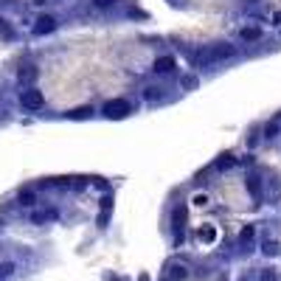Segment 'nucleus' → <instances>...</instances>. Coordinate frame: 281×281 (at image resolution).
Listing matches in <instances>:
<instances>
[{
    "label": "nucleus",
    "instance_id": "f257e3e1",
    "mask_svg": "<svg viewBox=\"0 0 281 281\" xmlns=\"http://www.w3.org/2000/svg\"><path fill=\"white\" fill-rule=\"evenodd\" d=\"M231 56H236V45H231V43H214V45H208L205 51H197V54H194V65L211 67V65L225 62V59H231Z\"/></svg>",
    "mask_w": 281,
    "mask_h": 281
},
{
    "label": "nucleus",
    "instance_id": "f03ea898",
    "mask_svg": "<svg viewBox=\"0 0 281 281\" xmlns=\"http://www.w3.org/2000/svg\"><path fill=\"white\" fill-rule=\"evenodd\" d=\"M20 104H22V110H28V112L43 110V107H45V96H43V90H37V87H25V90L20 93Z\"/></svg>",
    "mask_w": 281,
    "mask_h": 281
},
{
    "label": "nucleus",
    "instance_id": "7ed1b4c3",
    "mask_svg": "<svg viewBox=\"0 0 281 281\" xmlns=\"http://www.w3.org/2000/svg\"><path fill=\"white\" fill-rule=\"evenodd\" d=\"M101 112H104V118H115V121H118V118H127V115L132 112V104L124 101V99H115V101H107Z\"/></svg>",
    "mask_w": 281,
    "mask_h": 281
},
{
    "label": "nucleus",
    "instance_id": "20e7f679",
    "mask_svg": "<svg viewBox=\"0 0 281 281\" xmlns=\"http://www.w3.org/2000/svg\"><path fill=\"white\" fill-rule=\"evenodd\" d=\"M56 17H51V14H43V17H37V22H34V34L37 37H45V34H54L56 31Z\"/></svg>",
    "mask_w": 281,
    "mask_h": 281
},
{
    "label": "nucleus",
    "instance_id": "39448f33",
    "mask_svg": "<svg viewBox=\"0 0 281 281\" xmlns=\"http://www.w3.org/2000/svg\"><path fill=\"white\" fill-rule=\"evenodd\" d=\"M174 67H177V59H174V56H157L155 65H152V70L160 73V76H166V73H172Z\"/></svg>",
    "mask_w": 281,
    "mask_h": 281
},
{
    "label": "nucleus",
    "instance_id": "423d86ee",
    "mask_svg": "<svg viewBox=\"0 0 281 281\" xmlns=\"http://www.w3.org/2000/svg\"><path fill=\"white\" fill-rule=\"evenodd\" d=\"M245 186H247V191H250V197H253V200H261V177H259L256 172H250V174H247Z\"/></svg>",
    "mask_w": 281,
    "mask_h": 281
},
{
    "label": "nucleus",
    "instance_id": "0eeeda50",
    "mask_svg": "<svg viewBox=\"0 0 281 281\" xmlns=\"http://www.w3.org/2000/svg\"><path fill=\"white\" fill-rule=\"evenodd\" d=\"M259 37H261V28H259V25H245V28L239 31V40H242V43H256Z\"/></svg>",
    "mask_w": 281,
    "mask_h": 281
},
{
    "label": "nucleus",
    "instance_id": "6e6552de",
    "mask_svg": "<svg viewBox=\"0 0 281 281\" xmlns=\"http://www.w3.org/2000/svg\"><path fill=\"white\" fill-rule=\"evenodd\" d=\"M37 73H40V70H37L34 65H22L20 70H17V79H20L22 85H31L34 79H37Z\"/></svg>",
    "mask_w": 281,
    "mask_h": 281
},
{
    "label": "nucleus",
    "instance_id": "1a4fd4ad",
    "mask_svg": "<svg viewBox=\"0 0 281 281\" xmlns=\"http://www.w3.org/2000/svg\"><path fill=\"white\" fill-rule=\"evenodd\" d=\"M183 219H186V211L183 208H174V242H183Z\"/></svg>",
    "mask_w": 281,
    "mask_h": 281
},
{
    "label": "nucleus",
    "instance_id": "9d476101",
    "mask_svg": "<svg viewBox=\"0 0 281 281\" xmlns=\"http://www.w3.org/2000/svg\"><path fill=\"white\" fill-rule=\"evenodd\" d=\"M189 279V267H183V264H174L172 273H169V281H186Z\"/></svg>",
    "mask_w": 281,
    "mask_h": 281
},
{
    "label": "nucleus",
    "instance_id": "9b49d317",
    "mask_svg": "<svg viewBox=\"0 0 281 281\" xmlns=\"http://www.w3.org/2000/svg\"><path fill=\"white\" fill-rule=\"evenodd\" d=\"M253 236H256V228H253V225H245V228H242V234H239V242H242V245H250V242H253Z\"/></svg>",
    "mask_w": 281,
    "mask_h": 281
},
{
    "label": "nucleus",
    "instance_id": "f8f14e48",
    "mask_svg": "<svg viewBox=\"0 0 281 281\" xmlns=\"http://www.w3.org/2000/svg\"><path fill=\"white\" fill-rule=\"evenodd\" d=\"M144 99H146V101L163 99V87H146V90H144Z\"/></svg>",
    "mask_w": 281,
    "mask_h": 281
},
{
    "label": "nucleus",
    "instance_id": "ddd939ff",
    "mask_svg": "<svg viewBox=\"0 0 281 281\" xmlns=\"http://www.w3.org/2000/svg\"><path fill=\"white\" fill-rule=\"evenodd\" d=\"M34 202H37V197H34V191H20V205H25V208H31Z\"/></svg>",
    "mask_w": 281,
    "mask_h": 281
},
{
    "label": "nucleus",
    "instance_id": "4468645a",
    "mask_svg": "<svg viewBox=\"0 0 281 281\" xmlns=\"http://www.w3.org/2000/svg\"><path fill=\"white\" fill-rule=\"evenodd\" d=\"M87 115H93V107H79V110H73V112H70V118H76V121L87 118Z\"/></svg>",
    "mask_w": 281,
    "mask_h": 281
},
{
    "label": "nucleus",
    "instance_id": "2eb2a0df",
    "mask_svg": "<svg viewBox=\"0 0 281 281\" xmlns=\"http://www.w3.org/2000/svg\"><path fill=\"white\" fill-rule=\"evenodd\" d=\"M214 236H216V231H214L211 225H208V228H202V231H200V239H202V242H214Z\"/></svg>",
    "mask_w": 281,
    "mask_h": 281
},
{
    "label": "nucleus",
    "instance_id": "dca6fc26",
    "mask_svg": "<svg viewBox=\"0 0 281 281\" xmlns=\"http://www.w3.org/2000/svg\"><path fill=\"white\" fill-rule=\"evenodd\" d=\"M11 273H14V264H11V261H3V264H0V279H6Z\"/></svg>",
    "mask_w": 281,
    "mask_h": 281
},
{
    "label": "nucleus",
    "instance_id": "f3484780",
    "mask_svg": "<svg viewBox=\"0 0 281 281\" xmlns=\"http://www.w3.org/2000/svg\"><path fill=\"white\" fill-rule=\"evenodd\" d=\"M228 166H234V157L231 155H222L219 160H216V169H228Z\"/></svg>",
    "mask_w": 281,
    "mask_h": 281
},
{
    "label": "nucleus",
    "instance_id": "a211bd4d",
    "mask_svg": "<svg viewBox=\"0 0 281 281\" xmlns=\"http://www.w3.org/2000/svg\"><path fill=\"white\" fill-rule=\"evenodd\" d=\"M264 135H267V138H276V135H279V124H267V127H264Z\"/></svg>",
    "mask_w": 281,
    "mask_h": 281
},
{
    "label": "nucleus",
    "instance_id": "6ab92c4d",
    "mask_svg": "<svg viewBox=\"0 0 281 281\" xmlns=\"http://www.w3.org/2000/svg\"><path fill=\"white\" fill-rule=\"evenodd\" d=\"M264 253H267V256H276V253H279V245H276V242H264Z\"/></svg>",
    "mask_w": 281,
    "mask_h": 281
},
{
    "label": "nucleus",
    "instance_id": "aec40b11",
    "mask_svg": "<svg viewBox=\"0 0 281 281\" xmlns=\"http://www.w3.org/2000/svg\"><path fill=\"white\" fill-rule=\"evenodd\" d=\"M183 87H186V90L197 87V76H183Z\"/></svg>",
    "mask_w": 281,
    "mask_h": 281
},
{
    "label": "nucleus",
    "instance_id": "412c9836",
    "mask_svg": "<svg viewBox=\"0 0 281 281\" xmlns=\"http://www.w3.org/2000/svg\"><path fill=\"white\" fill-rule=\"evenodd\" d=\"M110 208H112V197L104 194V197H101V211H110Z\"/></svg>",
    "mask_w": 281,
    "mask_h": 281
},
{
    "label": "nucleus",
    "instance_id": "4be33fe9",
    "mask_svg": "<svg viewBox=\"0 0 281 281\" xmlns=\"http://www.w3.org/2000/svg\"><path fill=\"white\" fill-rule=\"evenodd\" d=\"M107 222H110V211H101V214H99V225L104 228Z\"/></svg>",
    "mask_w": 281,
    "mask_h": 281
},
{
    "label": "nucleus",
    "instance_id": "5701e85b",
    "mask_svg": "<svg viewBox=\"0 0 281 281\" xmlns=\"http://www.w3.org/2000/svg\"><path fill=\"white\" fill-rule=\"evenodd\" d=\"M261 281H276V273H273V270H264V273H261Z\"/></svg>",
    "mask_w": 281,
    "mask_h": 281
},
{
    "label": "nucleus",
    "instance_id": "b1692460",
    "mask_svg": "<svg viewBox=\"0 0 281 281\" xmlns=\"http://www.w3.org/2000/svg\"><path fill=\"white\" fill-rule=\"evenodd\" d=\"M93 3H96L99 9H107V6H112V3H115V0H93Z\"/></svg>",
    "mask_w": 281,
    "mask_h": 281
},
{
    "label": "nucleus",
    "instance_id": "393cba45",
    "mask_svg": "<svg viewBox=\"0 0 281 281\" xmlns=\"http://www.w3.org/2000/svg\"><path fill=\"white\" fill-rule=\"evenodd\" d=\"M270 20H273V25H281V11H273V17H270Z\"/></svg>",
    "mask_w": 281,
    "mask_h": 281
},
{
    "label": "nucleus",
    "instance_id": "a878e982",
    "mask_svg": "<svg viewBox=\"0 0 281 281\" xmlns=\"http://www.w3.org/2000/svg\"><path fill=\"white\" fill-rule=\"evenodd\" d=\"M194 202H197V205H205V202H208V197H205V194H197V197H194Z\"/></svg>",
    "mask_w": 281,
    "mask_h": 281
},
{
    "label": "nucleus",
    "instance_id": "bb28decb",
    "mask_svg": "<svg viewBox=\"0 0 281 281\" xmlns=\"http://www.w3.org/2000/svg\"><path fill=\"white\" fill-rule=\"evenodd\" d=\"M34 6H45V3H51V0H31Z\"/></svg>",
    "mask_w": 281,
    "mask_h": 281
},
{
    "label": "nucleus",
    "instance_id": "cd10ccee",
    "mask_svg": "<svg viewBox=\"0 0 281 281\" xmlns=\"http://www.w3.org/2000/svg\"><path fill=\"white\" fill-rule=\"evenodd\" d=\"M138 281H149V276H146V273H141V279H138Z\"/></svg>",
    "mask_w": 281,
    "mask_h": 281
},
{
    "label": "nucleus",
    "instance_id": "c85d7f7f",
    "mask_svg": "<svg viewBox=\"0 0 281 281\" xmlns=\"http://www.w3.org/2000/svg\"><path fill=\"white\" fill-rule=\"evenodd\" d=\"M0 22H3V20H0Z\"/></svg>",
    "mask_w": 281,
    "mask_h": 281
}]
</instances>
